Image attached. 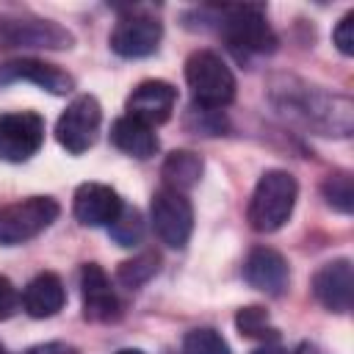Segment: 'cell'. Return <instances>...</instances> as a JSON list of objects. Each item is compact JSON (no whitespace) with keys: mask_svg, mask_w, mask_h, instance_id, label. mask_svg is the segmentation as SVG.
I'll return each mask as SVG.
<instances>
[{"mask_svg":"<svg viewBox=\"0 0 354 354\" xmlns=\"http://www.w3.org/2000/svg\"><path fill=\"white\" fill-rule=\"evenodd\" d=\"M299 199V183L285 169H268L260 174L249 199V224L257 232H277L293 213Z\"/></svg>","mask_w":354,"mask_h":354,"instance_id":"1","label":"cell"},{"mask_svg":"<svg viewBox=\"0 0 354 354\" xmlns=\"http://www.w3.org/2000/svg\"><path fill=\"white\" fill-rule=\"evenodd\" d=\"M185 83L199 108L216 111L235 100V75L213 50H194L185 61Z\"/></svg>","mask_w":354,"mask_h":354,"instance_id":"2","label":"cell"},{"mask_svg":"<svg viewBox=\"0 0 354 354\" xmlns=\"http://www.w3.org/2000/svg\"><path fill=\"white\" fill-rule=\"evenodd\" d=\"M218 30L238 55H268L277 50V36L263 6H227L221 11Z\"/></svg>","mask_w":354,"mask_h":354,"instance_id":"3","label":"cell"},{"mask_svg":"<svg viewBox=\"0 0 354 354\" xmlns=\"http://www.w3.org/2000/svg\"><path fill=\"white\" fill-rule=\"evenodd\" d=\"M58 213L61 207L53 196H28V199L6 205L0 210V243L19 246L36 238L58 218Z\"/></svg>","mask_w":354,"mask_h":354,"instance_id":"4","label":"cell"},{"mask_svg":"<svg viewBox=\"0 0 354 354\" xmlns=\"http://www.w3.org/2000/svg\"><path fill=\"white\" fill-rule=\"evenodd\" d=\"M149 221L155 235L171 246V249H183L194 232V207L188 202L185 194L174 191V188H158L152 194V205H149Z\"/></svg>","mask_w":354,"mask_h":354,"instance_id":"5","label":"cell"},{"mask_svg":"<svg viewBox=\"0 0 354 354\" xmlns=\"http://www.w3.org/2000/svg\"><path fill=\"white\" fill-rule=\"evenodd\" d=\"M102 124V108L97 97L77 94L55 122V138L69 155H83L94 147Z\"/></svg>","mask_w":354,"mask_h":354,"instance_id":"6","label":"cell"},{"mask_svg":"<svg viewBox=\"0 0 354 354\" xmlns=\"http://www.w3.org/2000/svg\"><path fill=\"white\" fill-rule=\"evenodd\" d=\"M44 144V119L36 111H14L0 116V160L25 163Z\"/></svg>","mask_w":354,"mask_h":354,"instance_id":"7","label":"cell"},{"mask_svg":"<svg viewBox=\"0 0 354 354\" xmlns=\"http://www.w3.org/2000/svg\"><path fill=\"white\" fill-rule=\"evenodd\" d=\"M0 47H72V33L53 19L39 17H0Z\"/></svg>","mask_w":354,"mask_h":354,"instance_id":"8","label":"cell"},{"mask_svg":"<svg viewBox=\"0 0 354 354\" xmlns=\"http://www.w3.org/2000/svg\"><path fill=\"white\" fill-rule=\"evenodd\" d=\"M163 39V25L149 14H127L111 30V50L122 58H147L158 50Z\"/></svg>","mask_w":354,"mask_h":354,"instance_id":"9","label":"cell"},{"mask_svg":"<svg viewBox=\"0 0 354 354\" xmlns=\"http://www.w3.org/2000/svg\"><path fill=\"white\" fill-rule=\"evenodd\" d=\"M313 293L329 313H348L354 301V268L351 260L337 257L324 263L313 277Z\"/></svg>","mask_w":354,"mask_h":354,"instance_id":"10","label":"cell"},{"mask_svg":"<svg viewBox=\"0 0 354 354\" xmlns=\"http://www.w3.org/2000/svg\"><path fill=\"white\" fill-rule=\"evenodd\" d=\"M177 105V88L169 80H144L133 88L127 97V116L155 127L171 119V111Z\"/></svg>","mask_w":354,"mask_h":354,"instance_id":"11","label":"cell"},{"mask_svg":"<svg viewBox=\"0 0 354 354\" xmlns=\"http://www.w3.org/2000/svg\"><path fill=\"white\" fill-rule=\"evenodd\" d=\"M122 199L111 185L102 183H83L75 191L72 213L83 227H111L122 213Z\"/></svg>","mask_w":354,"mask_h":354,"instance_id":"12","label":"cell"},{"mask_svg":"<svg viewBox=\"0 0 354 354\" xmlns=\"http://www.w3.org/2000/svg\"><path fill=\"white\" fill-rule=\"evenodd\" d=\"M243 279L254 290L279 296L288 288L290 268H288V260L277 249H271V246H254L246 254V260H243Z\"/></svg>","mask_w":354,"mask_h":354,"instance_id":"13","label":"cell"},{"mask_svg":"<svg viewBox=\"0 0 354 354\" xmlns=\"http://www.w3.org/2000/svg\"><path fill=\"white\" fill-rule=\"evenodd\" d=\"M80 296H83V315L97 324H108L119 318V299L111 288L108 274L97 263H86L80 271Z\"/></svg>","mask_w":354,"mask_h":354,"instance_id":"14","label":"cell"},{"mask_svg":"<svg viewBox=\"0 0 354 354\" xmlns=\"http://www.w3.org/2000/svg\"><path fill=\"white\" fill-rule=\"evenodd\" d=\"M17 80L36 83L50 94H69L75 88V77L69 72L58 69L55 64H44L39 58H17L0 64V83H17Z\"/></svg>","mask_w":354,"mask_h":354,"instance_id":"15","label":"cell"},{"mask_svg":"<svg viewBox=\"0 0 354 354\" xmlns=\"http://www.w3.org/2000/svg\"><path fill=\"white\" fill-rule=\"evenodd\" d=\"M66 304V290L58 274L41 271L22 290V307L30 318H53Z\"/></svg>","mask_w":354,"mask_h":354,"instance_id":"16","label":"cell"},{"mask_svg":"<svg viewBox=\"0 0 354 354\" xmlns=\"http://www.w3.org/2000/svg\"><path fill=\"white\" fill-rule=\"evenodd\" d=\"M111 141L116 149H122L124 155H133L138 160H147L158 152V136L149 124L133 119V116H119L111 124Z\"/></svg>","mask_w":354,"mask_h":354,"instance_id":"17","label":"cell"},{"mask_svg":"<svg viewBox=\"0 0 354 354\" xmlns=\"http://www.w3.org/2000/svg\"><path fill=\"white\" fill-rule=\"evenodd\" d=\"M202 171H205V160L191 152V149H174L166 155L163 166H160V174H163V183L166 188H174L180 194H185L188 188H194L199 180H202Z\"/></svg>","mask_w":354,"mask_h":354,"instance_id":"18","label":"cell"},{"mask_svg":"<svg viewBox=\"0 0 354 354\" xmlns=\"http://www.w3.org/2000/svg\"><path fill=\"white\" fill-rule=\"evenodd\" d=\"M158 266H160V257L155 252H141L130 260H124L119 268H116V279L124 285V288H141L144 282H149L155 274H158Z\"/></svg>","mask_w":354,"mask_h":354,"instance_id":"19","label":"cell"},{"mask_svg":"<svg viewBox=\"0 0 354 354\" xmlns=\"http://www.w3.org/2000/svg\"><path fill=\"white\" fill-rule=\"evenodd\" d=\"M235 326L241 335L254 337V340H277V329L268 321V313L263 307H241L235 315Z\"/></svg>","mask_w":354,"mask_h":354,"instance_id":"20","label":"cell"},{"mask_svg":"<svg viewBox=\"0 0 354 354\" xmlns=\"http://www.w3.org/2000/svg\"><path fill=\"white\" fill-rule=\"evenodd\" d=\"M183 354H232L230 343L210 326L202 329H191L183 337Z\"/></svg>","mask_w":354,"mask_h":354,"instance_id":"21","label":"cell"},{"mask_svg":"<svg viewBox=\"0 0 354 354\" xmlns=\"http://www.w3.org/2000/svg\"><path fill=\"white\" fill-rule=\"evenodd\" d=\"M321 191H324L326 202H329L335 210L351 213V207H354V185H351V174H348V171H335V174H329V177L324 180Z\"/></svg>","mask_w":354,"mask_h":354,"instance_id":"22","label":"cell"},{"mask_svg":"<svg viewBox=\"0 0 354 354\" xmlns=\"http://www.w3.org/2000/svg\"><path fill=\"white\" fill-rule=\"evenodd\" d=\"M111 238L119 243V246H136L141 241V232H144V221H141V213L136 207H122V213L116 216V221L108 227Z\"/></svg>","mask_w":354,"mask_h":354,"instance_id":"23","label":"cell"},{"mask_svg":"<svg viewBox=\"0 0 354 354\" xmlns=\"http://www.w3.org/2000/svg\"><path fill=\"white\" fill-rule=\"evenodd\" d=\"M332 41L343 55H354V11L343 14L332 30Z\"/></svg>","mask_w":354,"mask_h":354,"instance_id":"24","label":"cell"},{"mask_svg":"<svg viewBox=\"0 0 354 354\" xmlns=\"http://www.w3.org/2000/svg\"><path fill=\"white\" fill-rule=\"evenodd\" d=\"M17 307H19V293H17L14 282L0 274V321L11 318L17 313Z\"/></svg>","mask_w":354,"mask_h":354,"instance_id":"25","label":"cell"},{"mask_svg":"<svg viewBox=\"0 0 354 354\" xmlns=\"http://www.w3.org/2000/svg\"><path fill=\"white\" fill-rule=\"evenodd\" d=\"M28 354H77V348L66 343H44V346H33Z\"/></svg>","mask_w":354,"mask_h":354,"instance_id":"26","label":"cell"},{"mask_svg":"<svg viewBox=\"0 0 354 354\" xmlns=\"http://www.w3.org/2000/svg\"><path fill=\"white\" fill-rule=\"evenodd\" d=\"M252 354H288V351H285V348H279V346H271V343H266V346L254 348Z\"/></svg>","mask_w":354,"mask_h":354,"instance_id":"27","label":"cell"},{"mask_svg":"<svg viewBox=\"0 0 354 354\" xmlns=\"http://www.w3.org/2000/svg\"><path fill=\"white\" fill-rule=\"evenodd\" d=\"M116 354H144V351L141 348H119Z\"/></svg>","mask_w":354,"mask_h":354,"instance_id":"28","label":"cell"},{"mask_svg":"<svg viewBox=\"0 0 354 354\" xmlns=\"http://www.w3.org/2000/svg\"><path fill=\"white\" fill-rule=\"evenodd\" d=\"M0 354H8V351H6V348H3V346H0Z\"/></svg>","mask_w":354,"mask_h":354,"instance_id":"29","label":"cell"}]
</instances>
